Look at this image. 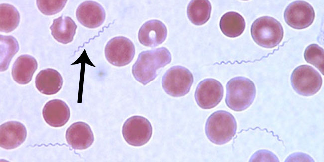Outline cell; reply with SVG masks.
<instances>
[{"instance_id": "17", "label": "cell", "mask_w": 324, "mask_h": 162, "mask_svg": "<svg viewBox=\"0 0 324 162\" xmlns=\"http://www.w3.org/2000/svg\"><path fill=\"white\" fill-rule=\"evenodd\" d=\"M38 67L36 59L28 54L19 56L12 67L11 74L14 81L21 85L29 83Z\"/></svg>"}, {"instance_id": "18", "label": "cell", "mask_w": 324, "mask_h": 162, "mask_svg": "<svg viewBox=\"0 0 324 162\" xmlns=\"http://www.w3.org/2000/svg\"><path fill=\"white\" fill-rule=\"evenodd\" d=\"M77 27L75 22L71 17L62 15L53 20L50 29L51 35L56 41L66 44L73 41Z\"/></svg>"}, {"instance_id": "23", "label": "cell", "mask_w": 324, "mask_h": 162, "mask_svg": "<svg viewBox=\"0 0 324 162\" xmlns=\"http://www.w3.org/2000/svg\"><path fill=\"white\" fill-rule=\"evenodd\" d=\"M324 50L316 44H311L305 49L304 57L306 61L314 65L324 75Z\"/></svg>"}, {"instance_id": "11", "label": "cell", "mask_w": 324, "mask_h": 162, "mask_svg": "<svg viewBox=\"0 0 324 162\" xmlns=\"http://www.w3.org/2000/svg\"><path fill=\"white\" fill-rule=\"evenodd\" d=\"M76 16L81 25L90 29H94L104 23L106 13L101 4L94 1L87 0L78 6Z\"/></svg>"}, {"instance_id": "2", "label": "cell", "mask_w": 324, "mask_h": 162, "mask_svg": "<svg viewBox=\"0 0 324 162\" xmlns=\"http://www.w3.org/2000/svg\"><path fill=\"white\" fill-rule=\"evenodd\" d=\"M225 103L228 107L235 111L247 109L253 102L256 96L254 82L245 77H235L227 83Z\"/></svg>"}, {"instance_id": "19", "label": "cell", "mask_w": 324, "mask_h": 162, "mask_svg": "<svg viewBox=\"0 0 324 162\" xmlns=\"http://www.w3.org/2000/svg\"><path fill=\"white\" fill-rule=\"evenodd\" d=\"M243 16L235 11H229L221 17L219 27L222 32L230 38H235L242 34L245 28Z\"/></svg>"}, {"instance_id": "3", "label": "cell", "mask_w": 324, "mask_h": 162, "mask_svg": "<svg viewBox=\"0 0 324 162\" xmlns=\"http://www.w3.org/2000/svg\"><path fill=\"white\" fill-rule=\"evenodd\" d=\"M237 122L234 116L225 110H218L207 118L205 131L207 138L216 145H223L234 137Z\"/></svg>"}, {"instance_id": "8", "label": "cell", "mask_w": 324, "mask_h": 162, "mask_svg": "<svg viewBox=\"0 0 324 162\" xmlns=\"http://www.w3.org/2000/svg\"><path fill=\"white\" fill-rule=\"evenodd\" d=\"M106 60L112 65L122 67L129 64L135 53L133 43L124 36H116L111 39L105 47Z\"/></svg>"}, {"instance_id": "10", "label": "cell", "mask_w": 324, "mask_h": 162, "mask_svg": "<svg viewBox=\"0 0 324 162\" xmlns=\"http://www.w3.org/2000/svg\"><path fill=\"white\" fill-rule=\"evenodd\" d=\"M315 18L313 7L305 1L297 0L290 3L284 12L285 22L295 29H303L310 26Z\"/></svg>"}, {"instance_id": "21", "label": "cell", "mask_w": 324, "mask_h": 162, "mask_svg": "<svg viewBox=\"0 0 324 162\" xmlns=\"http://www.w3.org/2000/svg\"><path fill=\"white\" fill-rule=\"evenodd\" d=\"M20 21V15L17 9L8 3L0 4V31L9 33L15 30Z\"/></svg>"}, {"instance_id": "5", "label": "cell", "mask_w": 324, "mask_h": 162, "mask_svg": "<svg viewBox=\"0 0 324 162\" xmlns=\"http://www.w3.org/2000/svg\"><path fill=\"white\" fill-rule=\"evenodd\" d=\"M193 81V76L189 69L177 65L166 71L162 78V85L167 94L179 97L185 96L190 91Z\"/></svg>"}, {"instance_id": "9", "label": "cell", "mask_w": 324, "mask_h": 162, "mask_svg": "<svg viewBox=\"0 0 324 162\" xmlns=\"http://www.w3.org/2000/svg\"><path fill=\"white\" fill-rule=\"evenodd\" d=\"M223 86L218 80L206 78L198 84L194 97L196 103L202 109H210L216 107L222 100Z\"/></svg>"}, {"instance_id": "16", "label": "cell", "mask_w": 324, "mask_h": 162, "mask_svg": "<svg viewBox=\"0 0 324 162\" xmlns=\"http://www.w3.org/2000/svg\"><path fill=\"white\" fill-rule=\"evenodd\" d=\"M63 78L55 69L47 68L41 70L35 78V86L41 93L50 95L56 94L61 89Z\"/></svg>"}, {"instance_id": "1", "label": "cell", "mask_w": 324, "mask_h": 162, "mask_svg": "<svg viewBox=\"0 0 324 162\" xmlns=\"http://www.w3.org/2000/svg\"><path fill=\"white\" fill-rule=\"evenodd\" d=\"M171 59L170 51L164 47L142 51L132 66V74L138 82L146 85L156 78L157 71L169 64Z\"/></svg>"}, {"instance_id": "25", "label": "cell", "mask_w": 324, "mask_h": 162, "mask_svg": "<svg viewBox=\"0 0 324 162\" xmlns=\"http://www.w3.org/2000/svg\"><path fill=\"white\" fill-rule=\"evenodd\" d=\"M249 162H279L277 156L272 152L265 149L255 152L249 159Z\"/></svg>"}, {"instance_id": "22", "label": "cell", "mask_w": 324, "mask_h": 162, "mask_svg": "<svg viewBox=\"0 0 324 162\" xmlns=\"http://www.w3.org/2000/svg\"><path fill=\"white\" fill-rule=\"evenodd\" d=\"M0 71L6 70L13 56L19 50L16 39L11 35H0Z\"/></svg>"}, {"instance_id": "12", "label": "cell", "mask_w": 324, "mask_h": 162, "mask_svg": "<svg viewBox=\"0 0 324 162\" xmlns=\"http://www.w3.org/2000/svg\"><path fill=\"white\" fill-rule=\"evenodd\" d=\"M167 30L165 25L157 19L145 22L138 31L139 42L143 45L155 47L162 44L166 39Z\"/></svg>"}, {"instance_id": "24", "label": "cell", "mask_w": 324, "mask_h": 162, "mask_svg": "<svg viewBox=\"0 0 324 162\" xmlns=\"http://www.w3.org/2000/svg\"><path fill=\"white\" fill-rule=\"evenodd\" d=\"M67 1L66 0H37L36 5L43 14L52 15L60 12Z\"/></svg>"}, {"instance_id": "7", "label": "cell", "mask_w": 324, "mask_h": 162, "mask_svg": "<svg viewBox=\"0 0 324 162\" xmlns=\"http://www.w3.org/2000/svg\"><path fill=\"white\" fill-rule=\"evenodd\" d=\"M152 127L145 117L135 115L128 118L122 126V133L129 145L142 146L147 143L152 135Z\"/></svg>"}, {"instance_id": "26", "label": "cell", "mask_w": 324, "mask_h": 162, "mask_svg": "<svg viewBox=\"0 0 324 162\" xmlns=\"http://www.w3.org/2000/svg\"><path fill=\"white\" fill-rule=\"evenodd\" d=\"M285 162H314L309 155L301 152H296L289 155Z\"/></svg>"}, {"instance_id": "13", "label": "cell", "mask_w": 324, "mask_h": 162, "mask_svg": "<svg viewBox=\"0 0 324 162\" xmlns=\"http://www.w3.org/2000/svg\"><path fill=\"white\" fill-rule=\"evenodd\" d=\"M26 137V128L20 122L9 121L0 126V146L3 149L16 148L23 143Z\"/></svg>"}, {"instance_id": "6", "label": "cell", "mask_w": 324, "mask_h": 162, "mask_svg": "<svg viewBox=\"0 0 324 162\" xmlns=\"http://www.w3.org/2000/svg\"><path fill=\"white\" fill-rule=\"evenodd\" d=\"M290 80L294 90L303 96L316 94L321 89L323 82L320 73L308 65L296 67L291 74Z\"/></svg>"}, {"instance_id": "20", "label": "cell", "mask_w": 324, "mask_h": 162, "mask_svg": "<svg viewBox=\"0 0 324 162\" xmlns=\"http://www.w3.org/2000/svg\"><path fill=\"white\" fill-rule=\"evenodd\" d=\"M211 9V4L209 0H191L187 6V14L192 23L200 26L209 20Z\"/></svg>"}, {"instance_id": "4", "label": "cell", "mask_w": 324, "mask_h": 162, "mask_svg": "<svg viewBox=\"0 0 324 162\" xmlns=\"http://www.w3.org/2000/svg\"><path fill=\"white\" fill-rule=\"evenodd\" d=\"M251 35L260 46L272 48L282 41L284 30L281 23L273 17L264 16L256 19L251 26Z\"/></svg>"}, {"instance_id": "15", "label": "cell", "mask_w": 324, "mask_h": 162, "mask_svg": "<svg viewBox=\"0 0 324 162\" xmlns=\"http://www.w3.org/2000/svg\"><path fill=\"white\" fill-rule=\"evenodd\" d=\"M42 115L49 125L53 127H60L69 121L70 111L64 101L55 99L45 104L42 110Z\"/></svg>"}, {"instance_id": "14", "label": "cell", "mask_w": 324, "mask_h": 162, "mask_svg": "<svg viewBox=\"0 0 324 162\" xmlns=\"http://www.w3.org/2000/svg\"><path fill=\"white\" fill-rule=\"evenodd\" d=\"M65 138L68 144L74 150L87 149L94 141L91 127L82 121L72 124L66 131Z\"/></svg>"}]
</instances>
